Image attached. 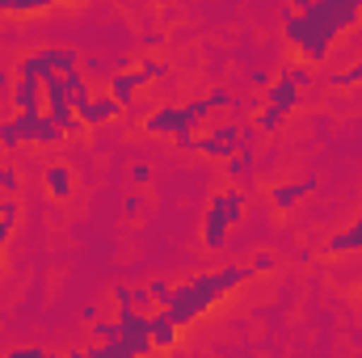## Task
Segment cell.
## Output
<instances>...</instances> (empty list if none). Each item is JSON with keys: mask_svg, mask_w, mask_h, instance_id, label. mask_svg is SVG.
Masks as SVG:
<instances>
[{"mask_svg": "<svg viewBox=\"0 0 362 358\" xmlns=\"http://www.w3.org/2000/svg\"><path fill=\"white\" fill-rule=\"evenodd\" d=\"M362 21V0H299L286 8L282 38L299 51V64H325L333 42Z\"/></svg>", "mask_w": 362, "mask_h": 358, "instance_id": "cell-1", "label": "cell"}, {"mask_svg": "<svg viewBox=\"0 0 362 358\" xmlns=\"http://www.w3.org/2000/svg\"><path fill=\"white\" fill-rule=\"evenodd\" d=\"M249 278V266H219V270H202V274H194V278H185V282H173V295H169V304L160 308L173 325L181 329H189L194 321H202L223 295H232L240 282Z\"/></svg>", "mask_w": 362, "mask_h": 358, "instance_id": "cell-2", "label": "cell"}, {"mask_svg": "<svg viewBox=\"0 0 362 358\" xmlns=\"http://www.w3.org/2000/svg\"><path fill=\"white\" fill-rule=\"evenodd\" d=\"M245 211H249V194L245 190H219L206 202V215H202V245L211 253L228 249V232L245 219Z\"/></svg>", "mask_w": 362, "mask_h": 358, "instance_id": "cell-3", "label": "cell"}, {"mask_svg": "<svg viewBox=\"0 0 362 358\" xmlns=\"http://www.w3.org/2000/svg\"><path fill=\"white\" fill-rule=\"evenodd\" d=\"M81 72V51L72 47H34L13 64L17 81H51V76H68Z\"/></svg>", "mask_w": 362, "mask_h": 358, "instance_id": "cell-4", "label": "cell"}, {"mask_svg": "<svg viewBox=\"0 0 362 358\" xmlns=\"http://www.w3.org/2000/svg\"><path fill=\"white\" fill-rule=\"evenodd\" d=\"M165 76H169V68H165L160 59L144 55V59H139V68H127V72H114V76H110V97L127 110L144 85H156V81H165Z\"/></svg>", "mask_w": 362, "mask_h": 358, "instance_id": "cell-5", "label": "cell"}, {"mask_svg": "<svg viewBox=\"0 0 362 358\" xmlns=\"http://www.w3.org/2000/svg\"><path fill=\"white\" fill-rule=\"evenodd\" d=\"M114 321H118V329H122V342H127L139 358L156 354V350H152V325H148V316H144L139 308H114Z\"/></svg>", "mask_w": 362, "mask_h": 358, "instance_id": "cell-6", "label": "cell"}, {"mask_svg": "<svg viewBox=\"0 0 362 358\" xmlns=\"http://www.w3.org/2000/svg\"><path fill=\"white\" fill-rule=\"evenodd\" d=\"M198 152L211 156V161H223V165H228V161L240 152V127H236V122H223V127L202 131V135H198Z\"/></svg>", "mask_w": 362, "mask_h": 358, "instance_id": "cell-7", "label": "cell"}, {"mask_svg": "<svg viewBox=\"0 0 362 358\" xmlns=\"http://www.w3.org/2000/svg\"><path fill=\"white\" fill-rule=\"evenodd\" d=\"M13 114H25V118H38L47 114V93H42V81H17L13 89Z\"/></svg>", "mask_w": 362, "mask_h": 358, "instance_id": "cell-8", "label": "cell"}, {"mask_svg": "<svg viewBox=\"0 0 362 358\" xmlns=\"http://www.w3.org/2000/svg\"><path fill=\"white\" fill-rule=\"evenodd\" d=\"M312 190H316V178L278 181V185H270V207H274V211H295V207H299Z\"/></svg>", "mask_w": 362, "mask_h": 358, "instance_id": "cell-9", "label": "cell"}, {"mask_svg": "<svg viewBox=\"0 0 362 358\" xmlns=\"http://www.w3.org/2000/svg\"><path fill=\"white\" fill-rule=\"evenodd\" d=\"M76 114H81V122H85V127H105V122L122 118V105H118V101L110 97V89H105V93H93L89 105H81Z\"/></svg>", "mask_w": 362, "mask_h": 358, "instance_id": "cell-10", "label": "cell"}, {"mask_svg": "<svg viewBox=\"0 0 362 358\" xmlns=\"http://www.w3.org/2000/svg\"><path fill=\"white\" fill-rule=\"evenodd\" d=\"M262 105H274V110H282V114L291 118V114H295V110L303 105V93L295 89L291 81H282V76H274V85H270L266 93H262Z\"/></svg>", "mask_w": 362, "mask_h": 358, "instance_id": "cell-11", "label": "cell"}, {"mask_svg": "<svg viewBox=\"0 0 362 358\" xmlns=\"http://www.w3.org/2000/svg\"><path fill=\"white\" fill-rule=\"evenodd\" d=\"M325 253H329V258H346V253H362V211H358V219H354L350 228H341V232H333V236L325 241Z\"/></svg>", "mask_w": 362, "mask_h": 358, "instance_id": "cell-12", "label": "cell"}, {"mask_svg": "<svg viewBox=\"0 0 362 358\" xmlns=\"http://www.w3.org/2000/svg\"><path fill=\"white\" fill-rule=\"evenodd\" d=\"M25 144H38V148H55V144H64V131L51 122V114H38V118H30Z\"/></svg>", "mask_w": 362, "mask_h": 358, "instance_id": "cell-13", "label": "cell"}, {"mask_svg": "<svg viewBox=\"0 0 362 358\" xmlns=\"http://www.w3.org/2000/svg\"><path fill=\"white\" fill-rule=\"evenodd\" d=\"M42 181H47V194H51L55 202H68V198H72V169H68V165H59V161L47 165V169H42Z\"/></svg>", "mask_w": 362, "mask_h": 358, "instance_id": "cell-14", "label": "cell"}, {"mask_svg": "<svg viewBox=\"0 0 362 358\" xmlns=\"http://www.w3.org/2000/svg\"><path fill=\"white\" fill-rule=\"evenodd\" d=\"M148 325H152V350H173V346H177V337H181L177 325H173V321H169L160 308L148 316Z\"/></svg>", "mask_w": 362, "mask_h": 358, "instance_id": "cell-15", "label": "cell"}, {"mask_svg": "<svg viewBox=\"0 0 362 358\" xmlns=\"http://www.w3.org/2000/svg\"><path fill=\"white\" fill-rule=\"evenodd\" d=\"M25 131H30V118H25V114L4 118V122H0V148H17V144H25Z\"/></svg>", "mask_w": 362, "mask_h": 358, "instance_id": "cell-16", "label": "cell"}, {"mask_svg": "<svg viewBox=\"0 0 362 358\" xmlns=\"http://www.w3.org/2000/svg\"><path fill=\"white\" fill-rule=\"evenodd\" d=\"M282 122H286V114H282V110H274V105H257V114H253L257 135H278V131H282Z\"/></svg>", "mask_w": 362, "mask_h": 358, "instance_id": "cell-17", "label": "cell"}, {"mask_svg": "<svg viewBox=\"0 0 362 358\" xmlns=\"http://www.w3.org/2000/svg\"><path fill=\"white\" fill-rule=\"evenodd\" d=\"M325 81H329L333 89H358V85H362V59H354L350 68H337V72H329Z\"/></svg>", "mask_w": 362, "mask_h": 358, "instance_id": "cell-18", "label": "cell"}, {"mask_svg": "<svg viewBox=\"0 0 362 358\" xmlns=\"http://www.w3.org/2000/svg\"><path fill=\"white\" fill-rule=\"evenodd\" d=\"M89 337H97L101 346H114V342H122V329H118L114 316H101V321H93L89 325Z\"/></svg>", "mask_w": 362, "mask_h": 358, "instance_id": "cell-19", "label": "cell"}, {"mask_svg": "<svg viewBox=\"0 0 362 358\" xmlns=\"http://www.w3.org/2000/svg\"><path fill=\"white\" fill-rule=\"evenodd\" d=\"M278 76H282V81H291V85H295L299 93H303L308 85H312V81H316V72H312L308 64H282V72H278Z\"/></svg>", "mask_w": 362, "mask_h": 358, "instance_id": "cell-20", "label": "cell"}, {"mask_svg": "<svg viewBox=\"0 0 362 358\" xmlns=\"http://www.w3.org/2000/svg\"><path fill=\"white\" fill-rule=\"evenodd\" d=\"M148 299H152V308H165L169 304V295H173V282L169 278H148Z\"/></svg>", "mask_w": 362, "mask_h": 358, "instance_id": "cell-21", "label": "cell"}, {"mask_svg": "<svg viewBox=\"0 0 362 358\" xmlns=\"http://www.w3.org/2000/svg\"><path fill=\"white\" fill-rule=\"evenodd\" d=\"M0 358H64V354H55L47 346H13V350H4Z\"/></svg>", "mask_w": 362, "mask_h": 358, "instance_id": "cell-22", "label": "cell"}, {"mask_svg": "<svg viewBox=\"0 0 362 358\" xmlns=\"http://www.w3.org/2000/svg\"><path fill=\"white\" fill-rule=\"evenodd\" d=\"M21 194V173L17 169H0V198H17Z\"/></svg>", "mask_w": 362, "mask_h": 358, "instance_id": "cell-23", "label": "cell"}, {"mask_svg": "<svg viewBox=\"0 0 362 358\" xmlns=\"http://www.w3.org/2000/svg\"><path fill=\"white\" fill-rule=\"evenodd\" d=\"M47 0H0V13H42Z\"/></svg>", "mask_w": 362, "mask_h": 358, "instance_id": "cell-24", "label": "cell"}, {"mask_svg": "<svg viewBox=\"0 0 362 358\" xmlns=\"http://www.w3.org/2000/svg\"><path fill=\"white\" fill-rule=\"evenodd\" d=\"M274 266H278V258H274V253H266V249L249 258V274H270Z\"/></svg>", "mask_w": 362, "mask_h": 358, "instance_id": "cell-25", "label": "cell"}, {"mask_svg": "<svg viewBox=\"0 0 362 358\" xmlns=\"http://www.w3.org/2000/svg\"><path fill=\"white\" fill-rule=\"evenodd\" d=\"M114 308H135V287L114 282Z\"/></svg>", "mask_w": 362, "mask_h": 358, "instance_id": "cell-26", "label": "cell"}, {"mask_svg": "<svg viewBox=\"0 0 362 358\" xmlns=\"http://www.w3.org/2000/svg\"><path fill=\"white\" fill-rule=\"evenodd\" d=\"M85 76H89V81H110L114 72H110V68H105L97 55H89V59H85Z\"/></svg>", "mask_w": 362, "mask_h": 358, "instance_id": "cell-27", "label": "cell"}, {"mask_svg": "<svg viewBox=\"0 0 362 358\" xmlns=\"http://www.w3.org/2000/svg\"><path fill=\"white\" fill-rule=\"evenodd\" d=\"M13 89H17L13 68H0V101H13Z\"/></svg>", "mask_w": 362, "mask_h": 358, "instance_id": "cell-28", "label": "cell"}, {"mask_svg": "<svg viewBox=\"0 0 362 358\" xmlns=\"http://www.w3.org/2000/svg\"><path fill=\"white\" fill-rule=\"evenodd\" d=\"M274 76H278L274 68H253V72H249V81H253V85H257L262 93H266V89L274 85Z\"/></svg>", "mask_w": 362, "mask_h": 358, "instance_id": "cell-29", "label": "cell"}, {"mask_svg": "<svg viewBox=\"0 0 362 358\" xmlns=\"http://www.w3.org/2000/svg\"><path fill=\"white\" fill-rule=\"evenodd\" d=\"M17 219H21V202L17 198H4V224L17 228Z\"/></svg>", "mask_w": 362, "mask_h": 358, "instance_id": "cell-30", "label": "cell"}, {"mask_svg": "<svg viewBox=\"0 0 362 358\" xmlns=\"http://www.w3.org/2000/svg\"><path fill=\"white\" fill-rule=\"evenodd\" d=\"M173 148H177V152H198V135H194V131H185V135L173 139Z\"/></svg>", "mask_w": 362, "mask_h": 358, "instance_id": "cell-31", "label": "cell"}, {"mask_svg": "<svg viewBox=\"0 0 362 358\" xmlns=\"http://www.w3.org/2000/svg\"><path fill=\"white\" fill-rule=\"evenodd\" d=\"M148 178H152V169H148L144 161H135V165H131V181H135V185H144Z\"/></svg>", "mask_w": 362, "mask_h": 358, "instance_id": "cell-32", "label": "cell"}, {"mask_svg": "<svg viewBox=\"0 0 362 358\" xmlns=\"http://www.w3.org/2000/svg\"><path fill=\"white\" fill-rule=\"evenodd\" d=\"M8 236H13V228L0 224V274H4V245H8Z\"/></svg>", "mask_w": 362, "mask_h": 358, "instance_id": "cell-33", "label": "cell"}, {"mask_svg": "<svg viewBox=\"0 0 362 358\" xmlns=\"http://www.w3.org/2000/svg\"><path fill=\"white\" fill-rule=\"evenodd\" d=\"M81 316H85V321H101V304H85V308H81Z\"/></svg>", "mask_w": 362, "mask_h": 358, "instance_id": "cell-34", "label": "cell"}, {"mask_svg": "<svg viewBox=\"0 0 362 358\" xmlns=\"http://www.w3.org/2000/svg\"><path fill=\"white\" fill-rule=\"evenodd\" d=\"M122 211H127V215H139V211H144V198H139V194H131V198H127V207H122Z\"/></svg>", "mask_w": 362, "mask_h": 358, "instance_id": "cell-35", "label": "cell"}, {"mask_svg": "<svg viewBox=\"0 0 362 358\" xmlns=\"http://www.w3.org/2000/svg\"><path fill=\"white\" fill-rule=\"evenodd\" d=\"M165 42V34H144V51H156Z\"/></svg>", "mask_w": 362, "mask_h": 358, "instance_id": "cell-36", "label": "cell"}, {"mask_svg": "<svg viewBox=\"0 0 362 358\" xmlns=\"http://www.w3.org/2000/svg\"><path fill=\"white\" fill-rule=\"evenodd\" d=\"M89 358H114V350H110V346H101V342H97V346H89Z\"/></svg>", "mask_w": 362, "mask_h": 358, "instance_id": "cell-37", "label": "cell"}, {"mask_svg": "<svg viewBox=\"0 0 362 358\" xmlns=\"http://www.w3.org/2000/svg\"><path fill=\"white\" fill-rule=\"evenodd\" d=\"M64 358H89V346H68Z\"/></svg>", "mask_w": 362, "mask_h": 358, "instance_id": "cell-38", "label": "cell"}, {"mask_svg": "<svg viewBox=\"0 0 362 358\" xmlns=\"http://www.w3.org/2000/svg\"><path fill=\"white\" fill-rule=\"evenodd\" d=\"M4 118H13V105H8V101H0V122H4Z\"/></svg>", "mask_w": 362, "mask_h": 358, "instance_id": "cell-39", "label": "cell"}, {"mask_svg": "<svg viewBox=\"0 0 362 358\" xmlns=\"http://www.w3.org/2000/svg\"><path fill=\"white\" fill-rule=\"evenodd\" d=\"M0 224H4V198H0Z\"/></svg>", "mask_w": 362, "mask_h": 358, "instance_id": "cell-40", "label": "cell"}, {"mask_svg": "<svg viewBox=\"0 0 362 358\" xmlns=\"http://www.w3.org/2000/svg\"><path fill=\"white\" fill-rule=\"evenodd\" d=\"M0 68H4V47H0Z\"/></svg>", "mask_w": 362, "mask_h": 358, "instance_id": "cell-41", "label": "cell"}]
</instances>
